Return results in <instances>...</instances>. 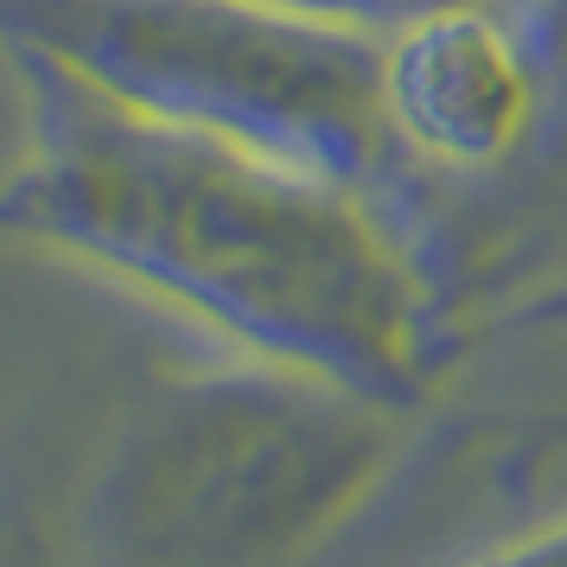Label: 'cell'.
I'll list each match as a JSON object with an SVG mask.
<instances>
[{
	"instance_id": "6da1fadb",
	"label": "cell",
	"mask_w": 567,
	"mask_h": 567,
	"mask_svg": "<svg viewBox=\"0 0 567 567\" xmlns=\"http://www.w3.org/2000/svg\"><path fill=\"white\" fill-rule=\"evenodd\" d=\"M13 71L27 147L0 179L7 236L103 268L249 363L389 414L434 389V287L370 185L122 109L45 58H13Z\"/></svg>"
},
{
	"instance_id": "7a4b0ae2",
	"label": "cell",
	"mask_w": 567,
	"mask_h": 567,
	"mask_svg": "<svg viewBox=\"0 0 567 567\" xmlns=\"http://www.w3.org/2000/svg\"><path fill=\"white\" fill-rule=\"evenodd\" d=\"M0 52L344 185L395 154L389 39L275 0H0Z\"/></svg>"
},
{
	"instance_id": "3957f363",
	"label": "cell",
	"mask_w": 567,
	"mask_h": 567,
	"mask_svg": "<svg viewBox=\"0 0 567 567\" xmlns=\"http://www.w3.org/2000/svg\"><path fill=\"white\" fill-rule=\"evenodd\" d=\"M389 453V409L249 363L147 409L115 453L103 504L147 561L281 567L377 491Z\"/></svg>"
},
{
	"instance_id": "277c9868",
	"label": "cell",
	"mask_w": 567,
	"mask_h": 567,
	"mask_svg": "<svg viewBox=\"0 0 567 567\" xmlns=\"http://www.w3.org/2000/svg\"><path fill=\"white\" fill-rule=\"evenodd\" d=\"M383 90L395 159L414 166L504 173L548 134V78L516 0H460L402 27Z\"/></svg>"
},
{
	"instance_id": "5b68a950",
	"label": "cell",
	"mask_w": 567,
	"mask_h": 567,
	"mask_svg": "<svg viewBox=\"0 0 567 567\" xmlns=\"http://www.w3.org/2000/svg\"><path fill=\"white\" fill-rule=\"evenodd\" d=\"M275 7H300V13H319V20H344V27L395 39L402 27L427 20V13H440V7H460V0H275Z\"/></svg>"
},
{
	"instance_id": "8992f818",
	"label": "cell",
	"mask_w": 567,
	"mask_h": 567,
	"mask_svg": "<svg viewBox=\"0 0 567 567\" xmlns=\"http://www.w3.org/2000/svg\"><path fill=\"white\" fill-rule=\"evenodd\" d=\"M472 567H567V516L536 529V536L511 542V548H497V555H485V561H472Z\"/></svg>"
}]
</instances>
